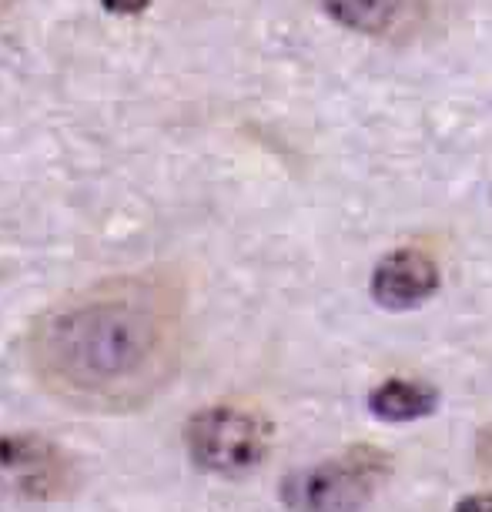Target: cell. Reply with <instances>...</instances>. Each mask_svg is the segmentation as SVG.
Masks as SVG:
<instances>
[{
	"mask_svg": "<svg viewBox=\"0 0 492 512\" xmlns=\"http://www.w3.org/2000/svg\"><path fill=\"white\" fill-rule=\"evenodd\" d=\"M188 278L171 265L104 275L41 308L24 328L21 362L47 399L88 415L148 409L185 372Z\"/></svg>",
	"mask_w": 492,
	"mask_h": 512,
	"instance_id": "obj_1",
	"label": "cell"
},
{
	"mask_svg": "<svg viewBox=\"0 0 492 512\" xmlns=\"http://www.w3.org/2000/svg\"><path fill=\"white\" fill-rule=\"evenodd\" d=\"M439 288V265L426 248L405 245L395 248L375 265L372 298L389 312H409L429 302Z\"/></svg>",
	"mask_w": 492,
	"mask_h": 512,
	"instance_id": "obj_5",
	"label": "cell"
},
{
	"mask_svg": "<svg viewBox=\"0 0 492 512\" xmlns=\"http://www.w3.org/2000/svg\"><path fill=\"white\" fill-rule=\"evenodd\" d=\"M0 476L31 499H54L71 486L74 466L67 452L41 436L0 439Z\"/></svg>",
	"mask_w": 492,
	"mask_h": 512,
	"instance_id": "obj_4",
	"label": "cell"
},
{
	"mask_svg": "<svg viewBox=\"0 0 492 512\" xmlns=\"http://www.w3.org/2000/svg\"><path fill=\"white\" fill-rule=\"evenodd\" d=\"M439 409V392L419 379H385L369 392V412L375 419L405 425L429 419Z\"/></svg>",
	"mask_w": 492,
	"mask_h": 512,
	"instance_id": "obj_7",
	"label": "cell"
},
{
	"mask_svg": "<svg viewBox=\"0 0 492 512\" xmlns=\"http://www.w3.org/2000/svg\"><path fill=\"white\" fill-rule=\"evenodd\" d=\"M275 442L272 419L252 402H211L188 419L185 449L191 462L218 479L252 476Z\"/></svg>",
	"mask_w": 492,
	"mask_h": 512,
	"instance_id": "obj_2",
	"label": "cell"
},
{
	"mask_svg": "<svg viewBox=\"0 0 492 512\" xmlns=\"http://www.w3.org/2000/svg\"><path fill=\"white\" fill-rule=\"evenodd\" d=\"M456 512H492V492H472L456 502Z\"/></svg>",
	"mask_w": 492,
	"mask_h": 512,
	"instance_id": "obj_8",
	"label": "cell"
},
{
	"mask_svg": "<svg viewBox=\"0 0 492 512\" xmlns=\"http://www.w3.org/2000/svg\"><path fill=\"white\" fill-rule=\"evenodd\" d=\"M392 476V459L359 442L332 459L295 469L282 479L285 512H365Z\"/></svg>",
	"mask_w": 492,
	"mask_h": 512,
	"instance_id": "obj_3",
	"label": "cell"
},
{
	"mask_svg": "<svg viewBox=\"0 0 492 512\" xmlns=\"http://www.w3.org/2000/svg\"><path fill=\"white\" fill-rule=\"evenodd\" d=\"M325 14L369 37H402L422 24V0H322Z\"/></svg>",
	"mask_w": 492,
	"mask_h": 512,
	"instance_id": "obj_6",
	"label": "cell"
}]
</instances>
